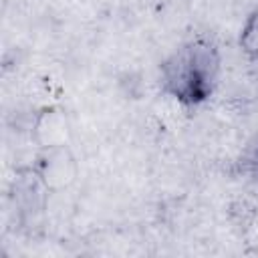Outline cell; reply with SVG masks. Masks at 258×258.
Here are the masks:
<instances>
[{
  "label": "cell",
  "mask_w": 258,
  "mask_h": 258,
  "mask_svg": "<svg viewBox=\"0 0 258 258\" xmlns=\"http://www.w3.org/2000/svg\"><path fill=\"white\" fill-rule=\"evenodd\" d=\"M234 169L238 177H242L252 189L258 191V133L244 145L234 163Z\"/></svg>",
  "instance_id": "obj_3"
},
{
  "label": "cell",
  "mask_w": 258,
  "mask_h": 258,
  "mask_svg": "<svg viewBox=\"0 0 258 258\" xmlns=\"http://www.w3.org/2000/svg\"><path fill=\"white\" fill-rule=\"evenodd\" d=\"M220 77L222 50L206 34L179 42L159 64L161 93L187 109L206 105L218 91Z\"/></svg>",
  "instance_id": "obj_1"
},
{
  "label": "cell",
  "mask_w": 258,
  "mask_h": 258,
  "mask_svg": "<svg viewBox=\"0 0 258 258\" xmlns=\"http://www.w3.org/2000/svg\"><path fill=\"white\" fill-rule=\"evenodd\" d=\"M238 50L248 62H258V2L246 14L238 32Z\"/></svg>",
  "instance_id": "obj_2"
}]
</instances>
